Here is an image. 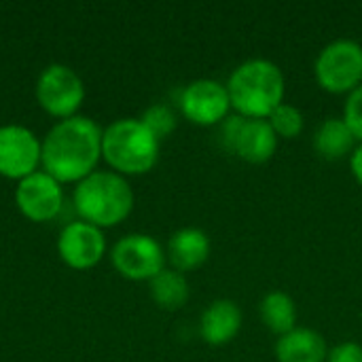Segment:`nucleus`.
<instances>
[{"label": "nucleus", "instance_id": "obj_1", "mask_svg": "<svg viewBox=\"0 0 362 362\" xmlns=\"http://www.w3.org/2000/svg\"><path fill=\"white\" fill-rule=\"evenodd\" d=\"M102 129L89 117L59 121L45 138L40 163L45 172L62 182H81L95 172L102 157Z\"/></svg>", "mask_w": 362, "mask_h": 362}, {"label": "nucleus", "instance_id": "obj_18", "mask_svg": "<svg viewBox=\"0 0 362 362\" xmlns=\"http://www.w3.org/2000/svg\"><path fill=\"white\" fill-rule=\"evenodd\" d=\"M151 297L163 310H180L189 301V282L176 269H163L151 280Z\"/></svg>", "mask_w": 362, "mask_h": 362}, {"label": "nucleus", "instance_id": "obj_23", "mask_svg": "<svg viewBox=\"0 0 362 362\" xmlns=\"http://www.w3.org/2000/svg\"><path fill=\"white\" fill-rule=\"evenodd\" d=\"M350 170H352L356 182L362 187V142L361 144H356L354 153L350 155Z\"/></svg>", "mask_w": 362, "mask_h": 362}, {"label": "nucleus", "instance_id": "obj_20", "mask_svg": "<svg viewBox=\"0 0 362 362\" xmlns=\"http://www.w3.org/2000/svg\"><path fill=\"white\" fill-rule=\"evenodd\" d=\"M140 121L159 142L176 129V115L165 104H155V106L146 108Z\"/></svg>", "mask_w": 362, "mask_h": 362}, {"label": "nucleus", "instance_id": "obj_2", "mask_svg": "<svg viewBox=\"0 0 362 362\" xmlns=\"http://www.w3.org/2000/svg\"><path fill=\"white\" fill-rule=\"evenodd\" d=\"M284 91L280 66L263 57L240 64L227 81L231 108L246 119H267L284 102Z\"/></svg>", "mask_w": 362, "mask_h": 362}, {"label": "nucleus", "instance_id": "obj_17", "mask_svg": "<svg viewBox=\"0 0 362 362\" xmlns=\"http://www.w3.org/2000/svg\"><path fill=\"white\" fill-rule=\"evenodd\" d=\"M259 314L263 325L278 337L297 329V305L288 293L282 291L267 293L259 305Z\"/></svg>", "mask_w": 362, "mask_h": 362}, {"label": "nucleus", "instance_id": "obj_4", "mask_svg": "<svg viewBox=\"0 0 362 362\" xmlns=\"http://www.w3.org/2000/svg\"><path fill=\"white\" fill-rule=\"evenodd\" d=\"M102 157L117 174H146L159 159V140L140 119H121L104 129Z\"/></svg>", "mask_w": 362, "mask_h": 362}, {"label": "nucleus", "instance_id": "obj_10", "mask_svg": "<svg viewBox=\"0 0 362 362\" xmlns=\"http://www.w3.org/2000/svg\"><path fill=\"white\" fill-rule=\"evenodd\" d=\"M42 144L23 125L0 127V176L23 180L36 172Z\"/></svg>", "mask_w": 362, "mask_h": 362}, {"label": "nucleus", "instance_id": "obj_3", "mask_svg": "<svg viewBox=\"0 0 362 362\" xmlns=\"http://www.w3.org/2000/svg\"><path fill=\"white\" fill-rule=\"evenodd\" d=\"M74 208L95 227H115L134 210V191L117 172H93L74 189Z\"/></svg>", "mask_w": 362, "mask_h": 362}, {"label": "nucleus", "instance_id": "obj_22", "mask_svg": "<svg viewBox=\"0 0 362 362\" xmlns=\"http://www.w3.org/2000/svg\"><path fill=\"white\" fill-rule=\"evenodd\" d=\"M325 362H362V346L356 341H344L329 350Z\"/></svg>", "mask_w": 362, "mask_h": 362}, {"label": "nucleus", "instance_id": "obj_8", "mask_svg": "<svg viewBox=\"0 0 362 362\" xmlns=\"http://www.w3.org/2000/svg\"><path fill=\"white\" fill-rule=\"evenodd\" d=\"M231 110L227 85L212 78H197L180 93V112L195 125H221Z\"/></svg>", "mask_w": 362, "mask_h": 362}, {"label": "nucleus", "instance_id": "obj_19", "mask_svg": "<svg viewBox=\"0 0 362 362\" xmlns=\"http://www.w3.org/2000/svg\"><path fill=\"white\" fill-rule=\"evenodd\" d=\"M272 129L276 132L278 138H284V140H293L297 136H301L303 127H305V119H303V112L288 104V102H282L269 117H267Z\"/></svg>", "mask_w": 362, "mask_h": 362}, {"label": "nucleus", "instance_id": "obj_12", "mask_svg": "<svg viewBox=\"0 0 362 362\" xmlns=\"http://www.w3.org/2000/svg\"><path fill=\"white\" fill-rule=\"evenodd\" d=\"M278 136L267 119H242L231 153L248 163H267L278 151Z\"/></svg>", "mask_w": 362, "mask_h": 362}, {"label": "nucleus", "instance_id": "obj_7", "mask_svg": "<svg viewBox=\"0 0 362 362\" xmlns=\"http://www.w3.org/2000/svg\"><path fill=\"white\" fill-rule=\"evenodd\" d=\"M115 269L127 280H153L165 269V252L161 244L144 233H132L121 238L110 252Z\"/></svg>", "mask_w": 362, "mask_h": 362}, {"label": "nucleus", "instance_id": "obj_21", "mask_svg": "<svg viewBox=\"0 0 362 362\" xmlns=\"http://www.w3.org/2000/svg\"><path fill=\"white\" fill-rule=\"evenodd\" d=\"M344 121L348 123L356 140L362 142V85L348 95L344 106Z\"/></svg>", "mask_w": 362, "mask_h": 362}, {"label": "nucleus", "instance_id": "obj_11", "mask_svg": "<svg viewBox=\"0 0 362 362\" xmlns=\"http://www.w3.org/2000/svg\"><path fill=\"white\" fill-rule=\"evenodd\" d=\"M106 250V240L100 227L85 221H74L66 225L57 240V252L62 261L72 269L95 267Z\"/></svg>", "mask_w": 362, "mask_h": 362}, {"label": "nucleus", "instance_id": "obj_5", "mask_svg": "<svg viewBox=\"0 0 362 362\" xmlns=\"http://www.w3.org/2000/svg\"><path fill=\"white\" fill-rule=\"evenodd\" d=\"M314 74L325 91L350 95L362 85V45L352 38L329 42L316 57Z\"/></svg>", "mask_w": 362, "mask_h": 362}, {"label": "nucleus", "instance_id": "obj_16", "mask_svg": "<svg viewBox=\"0 0 362 362\" xmlns=\"http://www.w3.org/2000/svg\"><path fill=\"white\" fill-rule=\"evenodd\" d=\"M356 136L344 121V117H331L322 121V125L316 129L314 136V148L316 153L327 161H339L354 153L356 148Z\"/></svg>", "mask_w": 362, "mask_h": 362}, {"label": "nucleus", "instance_id": "obj_14", "mask_svg": "<svg viewBox=\"0 0 362 362\" xmlns=\"http://www.w3.org/2000/svg\"><path fill=\"white\" fill-rule=\"evenodd\" d=\"M212 244L206 231L197 227H185L172 233L168 242V261L176 272H193L202 267L210 257Z\"/></svg>", "mask_w": 362, "mask_h": 362}, {"label": "nucleus", "instance_id": "obj_9", "mask_svg": "<svg viewBox=\"0 0 362 362\" xmlns=\"http://www.w3.org/2000/svg\"><path fill=\"white\" fill-rule=\"evenodd\" d=\"M15 204L32 223H47L62 212L64 191L62 185L47 172H34L19 180L15 189Z\"/></svg>", "mask_w": 362, "mask_h": 362}, {"label": "nucleus", "instance_id": "obj_13", "mask_svg": "<svg viewBox=\"0 0 362 362\" xmlns=\"http://www.w3.org/2000/svg\"><path fill=\"white\" fill-rule=\"evenodd\" d=\"M242 329V310L231 299H218L210 303L199 320L202 339L210 346H227L238 337Z\"/></svg>", "mask_w": 362, "mask_h": 362}, {"label": "nucleus", "instance_id": "obj_15", "mask_svg": "<svg viewBox=\"0 0 362 362\" xmlns=\"http://www.w3.org/2000/svg\"><path fill=\"white\" fill-rule=\"evenodd\" d=\"M327 356V339L314 329L297 327L291 333L282 335L276 344L278 362H325Z\"/></svg>", "mask_w": 362, "mask_h": 362}, {"label": "nucleus", "instance_id": "obj_6", "mask_svg": "<svg viewBox=\"0 0 362 362\" xmlns=\"http://www.w3.org/2000/svg\"><path fill=\"white\" fill-rule=\"evenodd\" d=\"M36 100L45 112L57 119H70L85 100V85L74 70L62 64H51L42 70L36 83Z\"/></svg>", "mask_w": 362, "mask_h": 362}]
</instances>
